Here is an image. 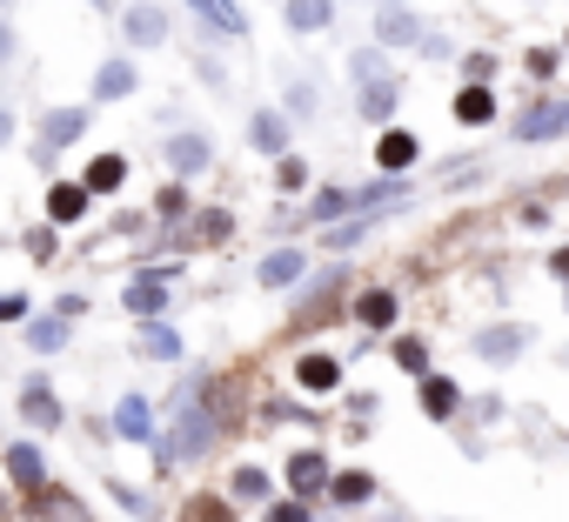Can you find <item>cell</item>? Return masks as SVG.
Returning <instances> with one entry per match:
<instances>
[{
	"label": "cell",
	"mask_w": 569,
	"mask_h": 522,
	"mask_svg": "<svg viewBox=\"0 0 569 522\" xmlns=\"http://www.w3.org/2000/svg\"><path fill=\"white\" fill-rule=\"evenodd\" d=\"M522 68H529L536 81H549V74L562 68V48H529V54H522Z\"/></svg>",
	"instance_id": "f35d334b"
},
{
	"label": "cell",
	"mask_w": 569,
	"mask_h": 522,
	"mask_svg": "<svg viewBox=\"0 0 569 522\" xmlns=\"http://www.w3.org/2000/svg\"><path fill=\"white\" fill-rule=\"evenodd\" d=\"M356 208H349V188L342 181H329V188H316L309 194V208H302V221H316V228H329V221H349Z\"/></svg>",
	"instance_id": "4316f807"
},
{
	"label": "cell",
	"mask_w": 569,
	"mask_h": 522,
	"mask_svg": "<svg viewBox=\"0 0 569 522\" xmlns=\"http://www.w3.org/2000/svg\"><path fill=\"white\" fill-rule=\"evenodd\" d=\"M562 54H569V34H562Z\"/></svg>",
	"instance_id": "f907efd6"
},
{
	"label": "cell",
	"mask_w": 569,
	"mask_h": 522,
	"mask_svg": "<svg viewBox=\"0 0 569 522\" xmlns=\"http://www.w3.org/2000/svg\"><path fill=\"white\" fill-rule=\"evenodd\" d=\"M416 402L429 422H449L462 409V389H456V375H416Z\"/></svg>",
	"instance_id": "d6986e66"
},
{
	"label": "cell",
	"mask_w": 569,
	"mask_h": 522,
	"mask_svg": "<svg viewBox=\"0 0 569 522\" xmlns=\"http://www.w3.org/2000/svg\"><path fill=\"white\" fill-rule=\"evenodd\" d=\"M281 114H289V121H316V81H289V94H281Z\"/></svg>",
	"instance_id": "836d02e7"
},
{
	"label": "cell",
	"mask_w": 569,
	"mask_h": 522,
	"mask_svg": "<svg viewBox=\"0 0 569 522\" xmlns=\"http://www.w3.org/2000/svg\"><path fill=\"white\" fill-rule=\"evenodd\" d=\"M188 181H161V194H154V221H188Z\"/></svg>",
	"instance_id": "1f68e13d"
},
{
	"label": "cell",
	"mask_w": 569,
	"mask_h": 522,
	"mask_svg": "<svg viewBox=\"0 0 569 522\" xmlns=\"http://www.w3.org/2000/svg\"><path fill=\"white\" fill-rule=\"evenodd\" d=\"M289 134H296V121L281 114V108H254V114H248V148L268 154V161L289 154Z\"/></svg>",
	"instance_id": "9c48e42d"
},
{
	"label": "cell",
	"mask_w": 569,
	"mask_h": 522,
	"mask_svg": "<svg viewBox=\"0 0 569 522\" xmlns=\"http://www.w3.org/2000/svg\"><path fill=\"white\" fill-rule=\"evenodd\" d=\"M81 188L88 194H121L128 188V154H94L88 174H81Z\"/></svg>",
	"instance_id": "484cf974"
},
{
	"label": "cell",
	"mask_w": 569,
	"mask_h": 522,
	"mask_svg": "<svg viewBox=\"0 0 569 522\" xmlns=\"http://www.w3.org/2000/svg\"><path fill=\"white\" fill-rule=\"evenodd\" d=\"M14 54H21V34H14V21H8V14H0V68H8Z\"/></svg>",
	"instance_id": "60d3db41"
},
{
	"label": "cell",
	"mask_w": 569,
	"mask_h": 522,
	"mask_svg": "<svg viewBox=\"0 0 569 522\" xmlns=\"http://www.w3.org/2000/svg\"><path fill=\"white\" fill-rule=\"evenodd\" d=\"M228 495H234V502H268V495H274V475L254 469V462H241V469L228 475Z\"/></svg>",
	"instance_id": "4dcf8cb0"
},
{
	"label": "cell",
	"mask_w": 569,
	"mask_h": 522,
	"mask_svg": "<svg viewBox=\"0 0 569 522\" xmlns=\"http://www.w3.org/2000/svg\"><path fill=\"white\" fill-rule=\"evenodd\" d=\"M449 114H456L462 128H489V121H496V81H462L456 101H449Z\"/></svg>",
	"instance_id": "e0dca14e"
},
{
	"label": "cell",
	"mask_w": 569,
	"mask_h": 522,
	"mask_svg": "<svg viewBox=\"0 0 569 522\" xmlns=\"http://www.w3.org/2000/svg\"><path fill=\"white\" fill-rule=\"evenodd\" d=\"M562 309H569V282H562Z\"/></svg>",
	"instance_id": "c3c4849f"
},
{
	"label": "cell",
	"mask_w": 569,
	"mask_h": 522,
	"mask_svg": "<svg viewBox=\"0 0 569 522\" xmlns=\"http://www.w3.org/2000/svg\"><path fill=\"white\" fill-rule=\"evenodd\" d=\"M274 188H289V194L309 188V161H302V154H281V161H274Z\"/></svg>",
	"instance_id": "8d00e7d4"
},
{
	"label": "cell",
	"mask_w": 569,
	"mask_h": 522,
	"mask_svg": "<svg viewBox=\"0 0 569 522\" xmlns=\"http://www.w3.org/2000/svg\"><path fill=\"white\" fill-rule=\"evenodd\" d=\"M462 81H496V54H462Z\"/></svg>",
	"instance_id": "ab89813d"
},
{
	"label": "cell",
	"mask_w": 569,
	"mask_h": 522,
	"mask_svg": "<svg viewBox=\"0 0 569 522\" xmlns=\"http://www.w3.org/2000/svg\"><path fill=\"white\" fill-rule=\"evenodd\" d=\"M356 241H362V221H342V228L329 234V248H356Z\"/></svg>",
	"instance_id": "ee69618b"
},
{
	"label": "cell",
	"mask_w": 569,
	"mask_h": 522,
	"mask_svg": "<svg viewBox=\"0 0 569 522\" xmlns=\"http://www.w3.org/2000/svg\"><path fill=\"white\" fill-rule=\"evenodd\" d=\"M14 134H21V114H14L8 101H0V154H8V148H14Z\"/></svg>",
	"instance_id": "b9f144b4"
},
{
	"label": "cell",
	"mask_w": 569,
	"mask_h": 522,
	"mask_svg": "<svg viewBox=\"0 0 569 522\" xmlns=\"http://www.w3.org/2000/svg\"><path fill=\"white\" fill-rule=\"evenodd\" d=\"M161 161H168V174H174V181H194V174H208V168H214V141H208L201 128H174V134H168V148H161Z\"/></svg>",
	"instance_id": "8992f818"
},
{
	"label": "cell",
	"mask_w": 569,
	"mask_h": 522,
	"mask_svg": "<svg viewBox=\"0 0 569 522\" xmlns=\"http://www.w3.org/2000/svg\"><path fill=\"white\" fill-rule=\"evenodd\" d=\"M422 34H429V21L416 14V8H382L376 14V48H422Z\"/></svg>",
	"instance_id": "7c38bea8"
},
{
	"label": "cell",
	"mask_w": 569,
	"mask_h": 522,
	"mask_svg": "<svg viewBox=\"0 0 569 522\" xmlns=\"http://www.w3.org/2000/svg\"><path fill=\"white\" fill-rule=\"evenodd\" d=\"M542 269H549L556 282H569V248H549V261H542Z\"/></svg>",
	"instance_id": "f6af8a7d"
},
{
	"label": "cell",
	"mask_w": 569,
	"mask_h": 522,
	"mask_svg": "<svg viewBox=\"0 0 569 522\" xmlns=\"http://www.w3.org/2000/svg\"><path fill=\"white\" fill-rule=\"evenodd\" d=\"M21 329H28V349H34V355H61V349L74 342V315H61V309L34 315V322H21Z\"/></svg>",
	"instance_id": "ac0fdd59"
},
{
	"label": "cell",
	"mask_w": 569,
	"mask_h": 522,
	"mask_svg": "<svg viewBox=\"0 0 569 522\" xmlns=\"http://www.w3.org/2000/svg\"><path fill=\"white\" fill-rule=\"evenodd\" d=\"M134 88H141V68H134V54H108V61L94 68V81H88V108L134 101Z\"/></svg>",
	"instance_id": "5b68a950"
},
{
	"label": "cell",
	"mask_w": 569,
	"mask_h": 522,
	"mask_svg": "<svg viewBox=\"0 0 569 522\" xmlns=\"http://www.w3.org/2000/svg\"><path fill=\"white\" fill-rule=\"evenodd\" d=\"M396 315H402V302H396L389 289H362V295H356V309H349V322H362V329H376V335H382V329H396Z\"/></svg>",
	"instance_id": "603a6c76"
},
{
	"label": "cell",
	"mask_w": 569,
	"mask_h": 522,
	"mask_svg": "<svg viewBox=\"0 0 569 522\" xmlns=\"http://www.w3.org/2000/svg\"><path fill=\"white\" fill-rule=\"evenodd\" d=\"M121 309L134 315V322H154L161 309H168V275H154V269H141L128 289H121Z\"/></svg>",
	"instance_id": "2e32d148"
},
{
	"label": "cell",
	"mask_w": 569,
	"mask_h": 522,
	"mask_svg": "<svg viewBox=\"0 0 569 522\" xmlns=\"http://www.w3.org/2000/svg\"><path fill=\"white\" fill-rule=\"evenodd\" d=\"M34 315V295L28 289H8V295H0V329H21Z\"/></svg>",
	"instance_id": "e575fe53"
},
{
	"label": "cell",
	"mask_w": 569,
	"mask_h": 522,
	"mask_svg": "<svg viewBox=\"0 0 569 522\" xmlns=\"http://www.w3.org/2000/svg\"><path fill=\"white\" fill-rule=\"evenodd\" d=\"M336 0H281V21H289V34H329L336 28Z\"/></svg>",
	"instance_id": "44dd1931"
},
{
	"label": "cell",
	"mask_w": 569,
	"mask_h": 522,
	"mask_svg": "<svg viewBox=\"0 0 569 522\" xmlns=\"http://www.w3.org/2000/svg\"><path fill=\"white\" fill-rule=\"evenodd\" d=\"M349 74H356V88L376 81V74H389V68H382V48H356V54H349Z\"/></svg>",
	"instance_id": "74e56055"
},
{
	"label": "cell",
	"mask_w": 569,
	"mask_h": 522,
	"mask_svg": "<svg viewBox=\"0 0 569 522\" xmlns=\"http://www.w3.org/2000/svg\"><path fill=\"white\" fill-rule=\"evenodd\" d=\"M181 8H194L208 34H228V41H248V14L234 8V0H181Z\"/></svg>",
	"instance_id": "7402d4cb"
},
{
	"label": "cell",
	"mask_w": 569,
	"mask_h": 522,
	"mask_svg": "<svg viewBox=\"0 0 569 522\" xmlns=\"http://www.w3.org/2000/svg\"><path fill=\"white\" fill-rule=\"evenodd\" d=\"M329 502H342V509L376 502V475H369V469H336V475H329Z\"/></svg>",
	"instance_id": "83f0119b"
},
{
	"label": "cell",
	"mask_w": 569,
	"mask_h": 522,
	"mask_svg": "<svg viewBox=\"0 0 569 522\" xmlns=\"http://www.w3.org/2000/svg\"><path fill=\"white\" fill-rule=\"evenodd\" d=\"M416 161H422V141L409 128H382L376 134V174H409Z\"/></svg>",
	"instance_id": "9a60e30c"
},
{
	"label": "cell",
	"mask_w": 569,
	"mask_h": 522,
	"mask_svg": "<svg viewBox=\"0 0 569 522\" xmlns=\"http://www.w3.org/2000/svg\"><path fill=\"white\" fill-rule=\"evenodd\" d=\"M382 522H409V515H382Z\"/></svg>",
	"instance_id": "7dc6e473"
},
{
	"label": "cell",
	"mask_w": 569,
	"mask_h": 522,
	"mask_svg": "<svg viewBox=\"0 0 569 522\" xmlns=\"http://www.w3.org/2000/svg\"><path fill=\"white\" fill-rule=\"evenodd\" d=\"M396 201H409V181L402 174H382V181H369V188H349V208H396Z\"/></svg>",
	"instance_id": "f1b7e54d"
},
{
	"label": "cell",
	"mask_w": 569,
	"mask_h": 522,
	"mask_svg": "<svg viewBox=\"0 0 569 522\" xmlns=\"http://www.w3.org/2000/svg\"><path fill=\"white\" fill-rule=\"evenodd\" d=\"M8 8H14V0H0V14H8Z\"/></svg>",
	"instance_id": "681fc988"
},
{
	"label": "cell",
	"mask_w": 569,
	"mask_h": 522,
	"mask_svg": "<svg viewBox=\"0 0 569 522\" xmlns=\"http://www.w3.org/2000/svg\"><path fill=\"white\" fill-rule=\"evenodd\" d=\"M174 41V14L161 8V0H128L121 8V48L128 54H154Z\"/></svg>",
	"instance_id": "7a4b0ae2"
},
{
	"label": "cell",
	"mask_w": 569,
	"mask_h": 522,
	"mask_svg": "<svg viewBox=\"0 0 569 522\" xmlns=\"http://www.w3.org/2000/svg\"><path fill=\"white\" fill-rule=\"evenodd\" d=\"M396 108H402V81H396V74H376V81H362V94H356V114H362L369 128H396Z\"/></svg>",
	"instance_id": "30bf717a"
},
{
	"label": "cell",
	"mask_w": 569,
	"mask_h": 522,
	"mask_svg": "<svg viewBox=\"0 0 569 522\" xmlns=\"http://www.w3.org/2000/svg\"><path fill=\"white\" fill-rule=\"evenodd\" d=\"M174 422H181V429H174V435H168V442H174V455H201V449H208V442H214V422H208V415H201V409H181V415H174Z\"/></svg>",
	"instance_id": "f546056e"
},
{
	"label": "cell",
	"mask_w": 569,
	"mask_h": 522,
	"mask_svg": "<svg viewBox=\"0 0 569 522\" xmlns=\"http://www.w3.org/2000/svg\"><path fill=\"white\" fill-rule=\"evenodd\" d=\"M261 522H316V502H302V495H268V509H261Z\"/></svg>",
	"instance_id": "d6a6232c"
},
{
	"label": "cell",
	"mask_w": 569,
	"mask_h": 522,
	"mask_svg": "<svg viewBox=\"0 0 569 522\" xmlns=\"http://www.w3.org/2000/svg\"><path fill=\"white\" fill-rule=\"evenodd\" d=\"M88 208H94V194H88L81 181H54V188H48V201H41L48 228H81V221H88Z\"/></svg>",
	"instance_id": "4fadbf2b"
},
{
	"label": "cell",
	"mask_w": 569,
	"mask_h": 522,
	"mask_svg": "<svg viewBox=\"0 0 569 522\" xmlns=\"http://www.w3.org/2000/svg\"><path fill=\"white\" fill-rule=\"evenodd\" d=\"M108 8H114V0H108ZM121 8H128V0H121Z\"/></svg>",
	"instance_id": "f5cc1de1"
},
{
	"label": "cell",
	"mask_w": 569,
	"mask_h": 522,
	"mask_svg": "<svg viewBox=\"0 0 569 522\" xmlns=\"http://www.w3.org/2000/svg\"><path fill=\"white\" fill-rule=\"evenodd\" d=\"M114 435L121 442H154L161 429H154V402L148 395H121L114 402Z\"/></svg>",
	"instance_id": "ffe728a7"
},
{
	"label": "cell",
	"mask_w": 569,
	"mask_h": 522,
	"mask_svg": "<svg viewBox=\"0 0 569 522\" xmlns=\"http://www.w3.org/2000/svg\"><path fill=\"white\" fill-rule=\"evenodd\" d=\"M469 349H476V362H489V369H516V362L536 349V329H529V322H489V329L469 335Z\"/></svg>",
	"instance_id": "3957f363"
},
{
	"label": "cell",
	"mask_w": 569,
	"mask_h": 522,
	"mask_svg": "<svg viewBox=\"0 0 569 522\" xmlns=\"http://www.w3.org/2000/svg\"><path fill=\"white\" fill-rule=\"evenodd\" d=\"M376 8H409V0H376Z\"/></svg>",
	"instance_id": "bcb514c9"
},
{
	"label": "cell",
	"mask_w": 569,
	"mask_h": 522,
	"mask_svg": "<svg viewBox=\"0 0 569 522\" xmlns=\"http://www.w3.org/2000/svg\"><path fill=\"white\" fill-rule=\"evenodd\" d=\"M134 349H141L148 362H181V335H174V322H161V315L134 329Z\"/></svg>",
	"instance_id": "d4e9b609"
},
{
	"label": "cell",
	"mask_w": 569,
	"mask_h": 522,
	"mask_svg": "<svg viewBox=\"0 0 569 522\" xmlns=\"http://www.w3.org/2000/svg\"><path fill=\"white\" fill-rule=\"evenodd\" d=\"M396 369H409V375H429V349H422L416 335H396Z\"/></svg>",
	"instance_id": "d590c367"
},
{
	"label": "cell",
	"mask_w": 569,
	"mask_h": 522,
	"mask_svg": "<svg viewBox=\"0 0 569 522\" xmlns=\"http://www.w3.org/2000/svg\"><path fill=\"white\" fill-rule=\"evenodd\" d=\"M8 482H14V489H41V482H48L41 442H8Z\"/></svg>",
	"instance_id": "cb8c5ba5"
},
{
	"label": "cell",
	"mask_w": 569,
	"mask_h": 522,
	"mask_svg": "<svg viewBox=\"0 0 569 522\" xmlns=\"http://www.w3.org/2000/svg\"><path fill=\"white\" fill-rule=\"evenodd\" d=\"M329 455L322 449H296L289 455V495H302V502H316V495H329Z\"/></svg>",
	"instance_id": "5bb4252c"
},
{
	"label": "cell",
	"mask_w": 569,
	"mask_h": 522,
	"mask_svg": "<svg viewBox=\"0 0 569 522\" xmlns=\"http://www.w3.org/2000/svg\"><path fill=\"white\" fill-rule=\"evenodd\" d=\"M336 8H349V0H336Z\"/></svg>",
	"instance_id": "816d5d0a"
},
{
	"label": "cell",
	"mask_w": 569,
	"mask_h": 522,
	"mask_svg": "<svg viewBox=\"0 0 569 522\" xmlns=\"http://www.w3.org/2000/svg\"><path fill=\"white\" fill-rule=\"evenodd\" d=\"M509 134L529 148V141H562L569 134V101H529L516 121H509Z\"/></svg>",
	"instance_id": "ba28073f"
},
{
	"label": "cell",
	"mask_w": 569,
	"mask_h": 522,
	"mask_svg": "<svg viewBox=\"0 0 569 522\" xmlns=\"http://www.w3.org/2000/svg\"><path fill=\"white\" fill-rule=\"evenodd\" d=\"M201 234H208V241H228V234H234V221H228V214H208V221H201Z\"/></svg>",
	"instance_id": "7bdbcfd3"
},
{
	"label": "cell",
	"mask_w": 569,
	"mask_h": 522,
	"mask_svg": "<svg viewBox=\"0 0 569 522\" xmlns=\"http://www.w3.org/2000/svg\"><path fill=\"white\" fill-rule=\"evenodd\" d=\"M296 389H302V395H336V389H342V355L302 349V355H296Z\"/></svg>",
	"instance_id": "8fae6325"
},
{
	"label": "cell",
	"mask_w": 569,
	"mask_h": 522,
	"mask_svg": "<svg viewBox=\"0 0 569 522\" xmlns=\"http://www.w3.org/2000/svg\"><path fill=\"white\" fill-rule=\"evenodd\" d=\"M309 269H316V261H309L296 241H274V248L254 261V282H261L268 295H274V289H302V282H309Z\"/></svg>",
	"instance_id": "277c9868"
},
{
	"label": "cell",
	"mask_w": 569,
	"mask_h": 522,
	"mask_svg": "<svg viewBox=\"0 0 569 522\" xmlns=\"http://www.w3.org/2000/svg\"><path fill=\"white\" fill-rule=\"evenodd\" d=\"M88 121H94V108H88V101H68V108L54 101V108L41 114V128H34L28 161H34V168H54V154H61V148H74V141L88 134Z\"/></svg>",
	"instance_id": "6da1fadb"
},
{
	"label": "cell",
	"mask_w": 569,
	"mask_h": 522,
	"mask_svg": "<svg viewBox=\"0 0 569 522\" xmlns=\"http://www.w3.org/2000/svg\"><path fill=\"white\" fill-rule=\"evenodd\" d=\"M14 409H21V422H28V429H41V435H54V429L68 422V409H61V395H54V382H48L41 369L21 382V402H14Z\"/></svg>",
	"instance_id": "52a82bcc"
}]
</instances>
